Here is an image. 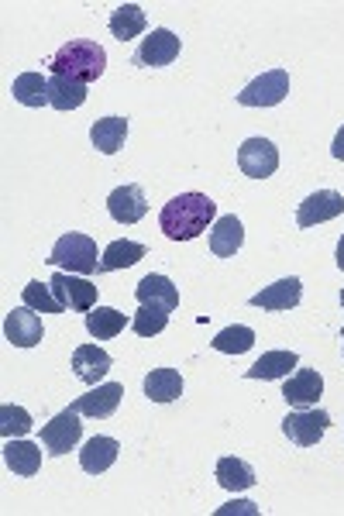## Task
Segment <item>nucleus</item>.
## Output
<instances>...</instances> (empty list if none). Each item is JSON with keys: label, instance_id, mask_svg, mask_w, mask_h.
<instances>
[{"label": "nucleus", "instance_id": "a211bd4d", "mask_svg": "<svg viewBox=\"0 0 344 516\" xmlns=\"http://www.w3.org/2000/svg\"><path fill=\"white\" fill-rule=\"evenodd\" d=\"M135 296L142 307H162V310H176L179 307V289L172 286L169 276H145L142 283L135 286Z\"/></svg>", "mask_w": 344, "mask_h": 516}, {"label": "nucleus", "instance_id": "393cba45", "mask_svg": "<svg viewBox=\"0 0 344 516\" xmlns=\"http://www.w3.org/2000/svg\"><path fill=\"white\" fill-rule=\"evenodd\" d=\"M214 475H217V482H221L228 492H245V489H252L255 486V468L248 465L245 458H221L217 461V468H214Z\"/></svg>", "mask_w": 344, "mask_h": 516}, {"label": "nucleus", "instance_id": "b1692460", "mask_svg": "<svg viewBox=\"0 0 344 516\" xmlns=\"http://www.w3.org/2000/svg\"><path fill=\"white\" fill-rule=\"evenodd\" d=\"M145 396L152 403H172L183 396V375L176 369H152L145 375Z\"/></svg>", "mask_w": 344, "mask_h": 516}, {"label": "nucleus", "instance_id": "6ab92c4d", "mask_svg": "<svg viewBox=\"0 0 344 516\" xmlns=\"http://www.w3.org/2000/svg\"><path fill=\"white\" fill-rule=\"evenodd\" d=\"M4 461H7V468H11L14 475H21V479H31V475H38V468H42V451H38L31 441H21V437H7Z\"/></svg>", "mask_w": 344, "mask_h": 516}, {"label": "nucleus", "instance_id": "2eb2a0df", "mask_svg": "<svg viewBox=\"0 0 344 516\" xmlns=\"http://www.w3.org/2000/svg\"><path fill=\"white\" fill-rule=\"evenodd\" d=\"M111 365H114L111 355L104 348H97V344H80L73 351V372L86 386H100V379L111 372Z\"/></svg>", "mask_w": 344, "mask_h": 516}, {"label": "nucleus", "instance_id": "1a4fd4ad", "mask_svg": "<svg viewBox=\"0 0 344 516\" xmlns=\"http://www.w3.org/2000/svg\"><path fill=\"white\" fill-rule=\"evenodd\" d=\"M52 289H56V296L62 300V307H66V310H86V314H90V310L97 307V293H100V289L93 286L86 276L56 272V276H52Z\"/></svg>", "mask_w": 344, "mask_h": 516}, {"label": "nucleus", "instance_id": "72a5a7b5", "mask_svg": "<svg viewBox=\"0 0 344 516\" xmlns=\"http://www.w3.org/2000/svg\"><path fill=\"white\" fill-rule=\"evenodd\" d=\"M228 513H258L255 510V503H231V506H224V510H217V516H228Z\"/></svg>", "mask_w": 344, "mask_h": 516}, {"label": "nucleus", "instance_id": "bb28decb", "mask_svg": "<svg viewBox=\"0 0 344 516\" xmlns=\"http://www.w3.org/2000/svg\"><path fill=\"white\" fill-rule=\"evenodd\" d=\"M124 324H128V317H124L121 310L100 307V303L90 310V314H86V331H90L97 341H111V338H117V334L124 331Z\"/></svg>", "mask_w": 344, "mask_h": 516}, {"label": "nucleus", "instance_id": "4468645a", "mask_svg": "<svg viewBox=\"0 0 344 516\" xmlns=\"http://www.w3.org/2000/svg\"><path fill=\"white\" fill-rule=\"evenodd\" d=\"M107 210H111V217H114L117 224H138L148 214L145 190L138 183L117 186L111 197H107Z\"/></svg>", "mask_w": 344, "mask_h": 516}, {"label": "nucleus", "instance_id": "aec40b11", "mask_svg": "<svg viewBox=\"0 0 344 516\" xmlns=\"http://www.w3.org/2000/svg\"><path fill=\"white\" fill-rule=\"evenodd\" d=\"M117 451H121V444H117L114 437H90V441L83 444V451H80L83 472L104 475L107 468H111L114 461H117Z\"/></svg>", "mask_w": 344, "mask_h": 516}, {"label": "nucleus", "instance_id": "423d86ee", "mask_svg": "<svg viewBox=\"0 0 344 516\" xmlns=\"http://www.w3.org/2000/svg\"><path fill=\"white\" fill-rule=\"evenodd\" d=\"M286 93H289V73L286 69H269V73H262L258 80H252L238 93V104L241 107H276L286 100Z\"/></svg>", "mask_w": 344, "mask_h": 516}, {"label": "nucleus", "instance_id": "cd10ccee", "mask_svg": "<svg viewBox=\"0 0 344 516\" xmlns=\"http://www.w3.org/2000/svg\"><path fill=\"white\" fill-rule=\"evenodd\" d=\"M145 11L138 4H121L114 7L111 14V35L117 38V42H131V38H138L145 31Z\"/></svg>", "mask_w": 344, "mask_h": 516}, {"label": "nucleus", "instance_id": "2f4dec72", "mask_svg": "<svg viewBox=\"0 0 344 516\" xmlns=\"http://www.w3.org/2000/svg\"><path fill=\"white\" fill-rule=\"evenodd\" d=\"M166 327H169V310L142 307V303H138V314L131 317V331H135L138 338H155V334H162Z\"/></svg>", "mask_w": 344, "mask_h": 516}, {"label": "nucleus", "instance_id": "c85d7f7f", "mask_svg": "<svg viewBox=\"0 0 344 516\" xmlns=\"http://www.w3.org/2000/svg\"><path fill=\"white\" fill-rule=\"evenodd\" d=\"M11 93L21 107H45L49 104V80L42 73H21L11 83Z\"/></svg>", "mask_w": 344, "mask_h": 516}, {"label": "nucleus", "instance_id": "39448f33", "mask_svg": "<svg viewBox=\"0 0 344 516\" xmlns=\"http://www.w3.org/2000/svg\"><path fill=\"white\" fill-rule=\"evenodd\" d=\"M80 417H83V413H76L73 406H69V410L56 413V417L42 427V444H45V451H49L52 458L69 455V451L80 444V437H83Z\"/></svg>", "mask_w": 344, "mask_h": 516}, {"label": "nucleus", "instance_id": "f257e3e1", "mask_svg": "<svg viewBox=\"0 0 344 516\" xmlns=\"http://www.w3.org/2000/svg\"><path fill=\"white\" fill-rule=\"evenodd\" d=\"M217 221V203L207 193H179L159 214V228L169 241H193Z\"/></svg>", "mask_w": 344, "mask_h": 516}, {"label": "nucleus", "instance_id": "f704fd0d", "mask_svg": "<svg viewBox=\"0 0 344 516\" xmlns=\"http://www.w3.org/2000/svg\"><path fill=\"white\" fill-rule=\"evenodd\" d=\"M331 155L338 162H344V128L338 131V135H334V145H331Z\"/></svg>", "mask_w": 344, "mask_h": 516}, {"label": "nucleus", "instance_id": "f03ea898", "mask_svg": "<svg viewBox=\"0 0 344 516\" xmlns=\"http://www.w3.org/2000/svg\"><path fill=\"white\" fill-rule=\"evenodd\" d=\"M45 66L52 69V76H66V80H76V83H93L104 76L107 52L104 45L90 42V38H69L59 52H52Z\"/></svg>", "mask_w": 344, "mask_h": 516}, {"label": "nucleus", "instance_id": "f3484780", "mask_svg": "<svg viewBox=\"0 0 344 516\" xmlns=\"http://www.w3.org/2000/svg\"><path fill=\"white\" fill-rule=\"evenodd\" d=\"M300 296H303V283L296 276H289V279H279V283L265 286L262 293H255L252 307H258V310H293L296 303H300Z\"/></svg>", "mask_w": 344, "mask_h": 516}, {"label": "nucleus", "instance_id": "c756f323", "mask_svg": "<svg viewBox=\"0 0 344 516\" xmlns=\"http://www.w3.org/2000/svg\"><path fill=\"white\" fill-rule=\"evenodd\" d=\"M21 303L31 310H38V314H66V307H62V300L56 296V289L52 283H28L25 293H21Z\"/></svg>", "mask_w": 344, "mask_h": 516}, {"label": "nucleus", "instance_id": "f8f14e48", "mask_svg": "<svg viewBox=\"0 0 344 516\" xmlns=\"http://www.w3.org/2000/svg\"><path fill=\"white\" fill-rule=\"evenodd\" d=\"M320 396H324V379H320L317 369H296L283 386V400L289 406H296V410L317 406Z\"/></svg>", "mask_w": 344, "mask_h": 516}, {"label": "nucleus", "instance_id": "7ed1b4c3", "mask_svg": "<svg viewBox=\"0 0 344 516\" xmlns=\"http://www.w3.org/2000/svg\"><path fill=\"white\" fill-rule=\"evenodd\" d=\"M97 241L86 238V234H62V238L52 245V255H49V265H56L59 272H73V276H93L100 272V262H97Z\"/></svg>", "mask_w": 344, "mask_h": 516}, {"label": "nucleus", "instance_id": "412c9836", "mask_svg": "<svg viewBox=\"0 0 344 516\" xmlns=\"http://www.w3.org/2000/svg\"><path fill=\"white\" fill-rule=\"evenodd\" d=\"M300 365V355L296 351H265L262 358L245 372V379H262V382H276V379H286L289 369Z\"/></svg>", "mask_w": 344, "mask_h": 516}, {"label": "nucleus", "instance_id": "a878e982", "mask_svg": "<svg viewBox=\"0 0 344 516\" xmlns=\"http://www.w3.org/2000/svg\"><path fill=\"white\" fill-rule=\"evenodd\" d=\"M86 104V83L66 80V76H52L49 80V107L56 111H76V107Z\"/></svg>", "mask_w": 344, "mask_h": 516}, {"label": "nucleus", "instance_id": "4be33fe9", "mask_svg": "<svg viewBox=\"0 0 344 516\" xmlns=\"http://www.w3.org/2000/svg\"><path fill=\"white\" fill-rule=\"evenodd\" d=\"M148 255L145 245H138V241H111V245L104 248V255H100V276L104 272H121V269H131V265H138L142 258Z\"/></svg>", "mask_w": 344, "mask_h": 516}, {"label": "nucleus", "instance_id": "e433bc0d", "mask_svg": "<svg viewBox=\"0 0 344 516\" xmlns=\"http://www.w3.org/2000/svg\"><path fill=\"white\" fill-rule=\"evenodd\" d=\"M341 307H344V289H341Z\"/></svg>", "mask_w": 344, "mask_h": 516}, {"label": "nucleus", "instance_id": "ddd939ff", "mask_svg": "<svg viewBox=\"0 0 344 516\" xmlns=\"http://www.w3.org/2000/svg\"><path fill=\"white\" fill-rule=\"evenodd\" d=\"M121 396H124L121 382H104V386H93L90 393L80 396V400L73 403V410L83 413V417H93V420H107V417H114V413H117Z\"/></svg>", "mask_w": 344, "mask_h": 516}, {"label": "nucleus", "instance_id": "9b49d317", "mask_svg": "<svg viewBox=\"0 0 344 516\" xmlns=\"http://www.w3.org/2000/svg\"><path fill=\"white\" fill-rule=\"evenodd\" d=\"M4 338L11 341L14 348H35V344H42L45 338V327L31 307H14L4 320Z\"/></svg>", "mask_w": 344, "mask_h": 516}, {"label": "nucleus", "instance_id": "9d476101", "mask_svg": "<svg viewBox=\"0 0 344 516\" xmlns=\"http://www.w3.org/2000/svg\"><path fill=\"white\" fill-rule=\"evenodd\" d=\"M341 214H344L341 193L338 190H317L300 203V210H296V224H300V228H317V224L334 221V217H341Z\"/></svg>", "mask_w": 344, "mask_h": 516}, {"label": "nucleus", "instance_id": "7c9ffc66", "mask_svg": "<svg viewBox=\"0 0 344 516\" xmlns=\"http://www.w3.org/2000/svg\"><path fill=\"white\" fill-rule=\"evenodd\" d=\"M210 344H214V351H221V355H245V351L255 344V331L245 324H234V327H228V331L217 334Z\"/></svg>", "mask_w": 344, "mask_h": 516}, {"label": "nucleus", "instance_id": "4c0bfd02", "mask_svg": "<svg viewBox=\"0 0 344 516\" xmlns=\"http://www.w3.org/2000/svg\"><path fill=\"white\" fill-rule=\"evenodd\" d=\"M341 338H344V331H341Z\"/></svg>", "mask_w": 344, "mask_h": 516}, {"label": "nucleus", "instance_id": "6e6552de", "mask_svg": "<svg viewBox=\"0 0 344 516\" xmlns=\"http://www.w3.org/2000/svg\"><path fill=\"white\" fill-rule=\"evenodd\" d=\"M238 166L252 179H269L272 172L279 169V148L272 145L269 138H248V142L238 148Z\"/></svg>", "mask_w": 344, "mask_h": 516}, {"label": "nucleus", "instance_id": "5701e85b", "mask_svg": "<svg viewBox=\"0 0 344 516\" xmlns=\"http://www.w3.org/2000/svg\"><path fill=\"white\" fill-rule=\"evenodd\" d=\"M124 138H128V117H100V121L90 128L93 148H97V152H104V155L121 152Z\"/></svg>", "mask_w": 344, "mask_h": 516}, {"label": "nucleus", "instance_id": "c9c22d12", "mask_svg": "<svg viewBox=\"0 0 344 516\" xmlns=\"http://www.w3.org/2000/svg\"><path fill=\"white\" fill-rule=\"evenodd\" d=\"M338 269L344 272V234H341V241H338Z\"/></svg>", "mask_w": 344, "mask_h": 516}, {"label": "nucleus", "instance_id": "dca6fc26", "mask_svg": "<svg viewBox=\"0 0 344 516\" xmlns=\"http://www.w3.org/2000/svg\"><path fill=\"white\" fill-rule=\"evenodd\" d=\"M241 245H245V228H241V221L234 214H224L214 221V228H210V252L217 258H234L241 252Z\"/></svg>", "mask_w": 344, "mask_h": 516}, {"label": "nucleus", "instance_id": "20e7f679", "mask_svg": "<svg viewBox=\"0 0 344 516\" xmlns=\"http://www.w3.org/2000/svg\"><path fill=\"white\" fill-rule=\"evenodd\" d=\"M327 427H331V413L320 410V406L293 410V413H286V420H283V434L296 444V448H314L320 437H324Z\"/></svg>", "mask_w": 344, "mask_h": 516}, {"label": "nucleus", "instance_id": "0eeeda50", "mask_svg": "<svg viewBox=\"0 0 344 516\" xmlns=\"http://www.w3.org/2000/svg\"><path fill=\"white\" fill-rule=\"evenodd\" d=\"M179 49H183V42H179L169 28H152V35L142 38V45H138L135 66H142V69L172 66V62L179 59Z\"/></svg>", "mask_w": 344, "mask_h": 516}, {"label": "nucleus", "instance_id": "473e14b6", "mask_svg": "<svg viewBox=\"0 0 344 516\" xmlns=\"http://www.w3.org/2000/svg\"><path fill=\"white\" fill-rule=\"evenodd\" d=\"M31 430V413L25 406L4 403L0 406V434L4 437H25Z\"/></svg>", "mask_w": 344, "mask_h": 516}]
</instances>
